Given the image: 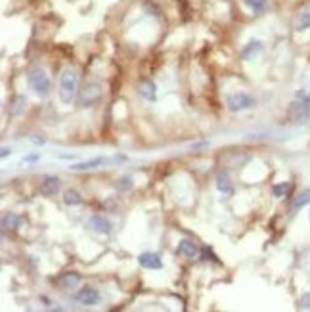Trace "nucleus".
Listing matches in <instances>:
<instances>
[{"instance_id": "f257e3e1", "label": "nucleus", "mask_w": 310, "mask_h": 312, "mask_svg": "<svg viewBox=\"0 0 310 312\" xmlns=\"http://www.w3.org/2000/svg\"><path fill=\"white\" fill-rule=\"evenodd\" d=\"M60 100L64 103H71L79 94V75L75 69H65L60 77Z\"/></svg>"}, {"instance_id": "f03ea898", "label": "nucleus", "mask_w": 310, "mask_h": 312, "mask_svg": "<svg viewBox=\"0 0 310 312\" xmlns=\"http://www.w3.org/2000/svg\"><path fill=\"white\" fill-rule=\"evenodd\" d=\"M27 85H29V88H31L37 96H40V98H46L48 94H50V88H52L50 77L46 75V71L40 69V67L29 71V75H27Z\"/></svg>"}, {"instance_id": "7ed1b4c3", "label": "nucleus", "mask_w": 310, "mask_h": 312, "mask_svg": "<svg viewBox=\"0 0 310 312\" xmlns=\"http://www.w3.org/2000/svg\"><path fill=\"white\" fill-rule=\"evenodd\" d=\"M102 100V85L100 83H87V85L82 86L77 94V103H79V108H92L96 106L98 101Z\"/></svg>"}, {"instance_id": "20e7f679", "label": "nucleus", "mask_w": 310, "mask_h": 312, "mask_svg": "<svg viewBox=\"0 0 310 312\" xmlns=\"http://www.w3.org/2000/svg\"><path fill=\"white\" fill-rule=\"evenodd\" d=\"M226 106H228V110L232 113H239V111L253 110L255 106H257V100L247 92H234V94H228Z\"/></svg>"}, {"instance_id": "39448f33", "label": "nucleus", "mask_w": 310, "mask_h": 312, "mask_svg": "<svg viewBox=\"0 0 310 312\" xmlns=\"http://www.w3.org/2000/svg\"><path fill=\"white\" fill-rule=\"evenodd\" d=\"M287 117L295 125H304L306 121H310V100L293 101L287 110Z\"/></svg>"}, {"instance_id": "423d86ee", "label": "nucleus", "mask_w": 310, "mask_h": 312, "mask_svg": "<svg viewBox=\"0 0 310 312\" xmlns=\"http://www.w3.org/2000/svg\"><path fill=\"white\" fill-rule=\"evenodd\" d=\"M100 299H102L100 291L96 288H90V285L79 289V291L75 293V301L80 304H84V306H96V304L100 303Z\"/></svg>"}, {"instance_id": "0eeeda50", "label": "nucleus", "mask_w": 310, "mask_h": 312, "mask_svg": "<svg viewBox=\"0 0 310 312\" xmlns=\"http://www.w3.org/2000/svg\"><path fill=\"white\" fill-rule=\"evenodd\" d=\"M138 265L146 268V270H161L163 268V261L157 253H151V251H146V253H140L138 255Z\"/></svg>"}, {"instance_id": "6e6552de", "label": "nucleus", "mask_w": 310, "mask_h": 312, "mask_svg": "<svg viewBox=\"0 0 310 312\" xmlns=\"http://www.w3.org/2000/svg\"><path fill=\"white\" fill-rule=\"evenodd\" d=\"M39 192L44 197H54L60 192V178L58 176H44V178L40 180Z\"/></svg>"}, {"instance_id": "1a4fd4ad", "label": "nucleus", "mask_w": 310, "mask_h": 312, "mask_svg": "<svg viewBox=\"0 0 310 312\" xmlns=\"http://www.w3.org/2000/svg\"><path fill=\"white\" fill-rule=\"evenodd\" d=\"M103 165H107V159H105V157H94V159H88V161H80V163L69 165V169L75 172H82V171H92V169L103 167Z\"/></svg>"}, {"instance_id": "9d476101", "label": "nucleus", "mask_w": 310, "mask_h": 312, "mask_svg": "<svg viewBox=\"0 0 310 312\" xmlns=\"http://www.w3.org/2000/svg\"><path fill=\"white\" fill-rule=\"evenodd\" d=\"M176 253H178V255H182V257L193 258V257H198L199 247H198V243L193 242V240H188V238H184V240H180V242H178Z\"/></svg>"}, {"instance_id": "9b49d317", "label": "nucleus", "mask_w": 310, "mask_h": 312, "mask_svg": "<svg viewBox=\"0 0 310 312\" xmlns=\"http://www.w3.org/2000/svg\"><path fill=\"white\" fill-rule=\"evenodd\" d=\"M138 92H140V96H142L144 100H148V101L157 100V86H155V83L150 81V79H144L142 83H140Z\"/></svg>"}, {"instance_id": "f8f14e48", "label": "nucleus", "mask_w": 310, "mask_h": 312, "mask_svg": "<svg viewBox=\"0 0 310 312\" xmlns=\"http://www.w3.org/2000/svg\"><path fill=\"white\" fill-rule=\"evenodd\" d=\"M88 222H90V226L94 228L98 234H103V236L111 234V222L105 219V217H102V215H92Z\"/></svg>"}, {"instance_id": "ddd939ff", "label": "nucleus", "mask_w": 310, "mask_h": 312, "mask_svg": "<svg viewBox=\"0 0 310 312\" xmlns=\"http://www.w3.org/2000/svg\"><path fill=\"white\" fill-rule=\"evenodd\" d=\"M263 42L261 40H251L249 44H245V48L241 50V58L245 60V62H251V60H255L257 56L263 52Z\"/></svg>"}, {"instance_id": "4468645a", "label": "nucleus", "mask_w": 310, "mask_h": 312, "mask_svg": "<svg viewBox=\"0 0 310 312\" xmlns=\"http://www.w3.org/2000/svg\"><path fill=\"white\" fill-rule=\"evenodd\" d=\"M82 281V278H80V274L77 272H65L62 274V278H60V285L64 289H77L79 288V283Z\"/></svg>"}, {"instance_id": "2eb2a0df", "label": "nucleus", "mask_w": 310, "mask_h": 312, "mask_svg": "<svg viewBox=\"0 0 310 312\" xmlns=\"http://www.w3.org/2000/svg\"><path fill=\"white\" fill-rule=\"evenodd\" d=\"M25 106H27V98H25V96H21V94L14 96L8 103L10 115H21V113L25 111Z\"/></svg>"}, {"instance_id": "dca6fc26", "label": "nucleus", "mask_w": 310, "mask_h": 312, "mask_svg": "<svg viewBox=\"0 0 310 312\" xmlns=\"http://www.w3.org/2000/svg\"><path fill=\"white\" fill-rule=\"evenodd\" d=\"M21 224V219L17 217L16 213H6L2 217V232H8V230H16Z\"/></svg>"}, {"instance_id": "f3484780", "label": "nucleus", "mask_w": 310, "mask_h": 312, "mask_svg": "<svg viewBox=\"0 0 310 312\" xmlns=\"http://www.w3.org/2000/svg\"><path fill=\"white\" fill-rule=\"evenodd\" d=\"M64 203L67 207H77V205L82 203V195H80L77 190L69 188V190H65L64 192Z\"/></svg>"}, {"instance_id": "a211bd4d", "label": "nucleus", "mask_w": 310, "mask_h": 312, "mask_svg": "<svg viewBox=\"0 0 310 312\" xmlns=\"http://www.w3.org/2000/svg\"><path fill=\"white\" fill-rule=\"evenodd\" d=\"M216 190L220 194H232V180L228 176V172H220L216 176Z\"/></svg>"}, {"instance_id": "6ab92c4d", "label": "nucleus", "mask_w": 310, "mask_h": 312, "mask_svg": "<svg viewBox=\"0 0 310 312\" xmlns=\"http://www.w3.org/2000/svg\"><path fill=\"white\" fill-rule=\"evenodd\" d=\"M243 4H245L253 14H263L264 10L268 8V0H243Z\"/></svg>"}, {"instance_id": "aec40b11", "label": "nucleus", "mask_w": 310, "mask_h": 312, "mask_svg": "<svg viewBox=\"0 0 310 312\" xmlns=\"http://www.w3.org/2000/svg\"><path fill=\"white\" fill-rule=\"evenodd\" d=\"M308 203H310V188H306V190H302L301 194L293 199V207H291V209H293V211H299V209H302V207L308 205Z\"/></svg>"}, {"instance_id": "412c9836", "label": "nucleus", "mask_w": 310, "mask_h": 312, "mask_svg": "<svg viewBox=\"0 0 310 312\" xmlns=\"http://www.w3.org/2000/svg\"><path fill=\"white\" fill-rule=\"evenodd\" d=\"M289 190H291V184L289 182H279V184H274L272 186V195L274 197H286L289 194Z\"/></svg>"}, {"instance_id": "4be33fe9", "label": "nucleus", "mask_w": 310, "mask_h": 312, "mask_svg": "<svg viewBox=\"0 0 310 312\" xmlns=\"http://www.w3.org/2000/svg\"><path fill=\"white\" fill-rule=\"evenodd\" d=\"M306 29H310V10H304L297 19V31H306Z\"/></svg>"}, {"instance_id": "5701e85b", "label": "nucleus", "mask_w": 310, "mask_h": 312, "mask_svg": "<svg viewBox=\"0 0 310 312\" xmlns=\"http://www.w3.org/2000/svg\"><path fill=\"white\" fill-rule=\"evenodd\" d=\"M132 186H134V180H132V176H121V178L115 182V188H117V190H121V192L132 190Z\"/></svg>"}, {"instance_id": "b1692460", "label": "nucleus", "mask_w": 310, "mask_h": 312, "mask_svg": "<svg viewBox=\"0 0 310 312\" xmlns=\"http://www.w3.org/2000/svg\"><path fill=\"white\" fill-rule=\"evenodd\" d=\"M201 258L203 261H216V257H215V253L211 251V247H201Z\"/></svg>"}, {"instance_id": "393cba45", "label": "nucleus", "mask_w": 310, "mask_h": 312, "mask_svg": "<svg viewBox=\"0 0 310 312\" xmlns=\"http://www.w3.org/2000/svg\"><path fill=\"white\" fill-rule=\"evenodd\" d=\"M299 308L310 310V291H308V293H304V295L301 297V301H299Z\"/></svg>"}, {"instance_id": "a878e982", "label": "nucleus", "mask_w": 310, "mask_h": 312, "mask_svg": "<svg viewBox=\"0 0 310 312\" xmlns=\"http://www.w3.org/2000/svg\"><path fill=\"white\" fill-rule=\"evenodd\" d=\"M39 159H40V153L37 151V153H29V155H25L21 161H23V163H37Z\"/></svg>"}, {"instance_id": "bb28decb", "label": "nucleus", "mask_w": 310, "mask_h": 312, "mask_svg": "<svg viewBox=\"0 0 310 312\" xmlns=\"http://www.w3.org/2000/svg\"><path fill=\"white\" fill-rule=\"evenodd\" d=\"M31 142L35 144V146H44V144H46V138H44V136H40V134H33Z\"/></svg>"}, {"instance_id": "cd10ccee", "label": "nucleus", "mask_w": 310, "mask_h": 312, "mask_svg": "<svg viewBox=\"0 0 310 312\" xmlns=\"http://www.w3.org/2000/svg\"><path fill=\"white\" fill-rule=\"evenodd\" d=\"M10 153H12V148H6V146H4V148L0 149V157H8Z\"/></svg>"}]
</instances>
